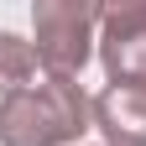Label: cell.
<instances>
[{"label":"cell","instance_id":"277c9868","mask_svg":"<svg viewBox=\"0 0 146 146\" xmlns=\"http://www.w3.org/2000/svg\"><path fill=\"white\" fill-rule=\"evenodd\" d=\"M94 131L104 146H146V84H110L94 99Z\"/></svg>","mask_w":146,"mask_h":146},{"label":"cell","instance_id":"3957f363","mask_svg":"<svg viewBox=\"0 0 146 146\" xmlns=\"http://www.w3.org/2000/svg\"><path fill=\"white\" fill-rule=\"evenodd\" d=\"M99 63L110 84H146V5H104Z\"/></svg>","mask_w":146,"mask_h":146},{"label":"cell","instance_id":"7a4b0ae2","mask_svg":"<svg viewBox=\"0 0 146 146\" xmlns=\"http://www.w3.org/2000/svg\"><path fill=\"white\" fill-rule=\"evenodd\" d=\"M104 21V5L94 0H36L31 31H36V63L52 78H78L89 52H94V26Z\"/></svg>","mask_w":146,"mask_h":146},{"label":"cell","instance_id":"5b68a950","mask_svg":"<svg viewBox=\"0 0 146 146\" xmlns=\"http://www.w3.org/2000/svg\"><path fill=\"white\" fill-rule=\"evenodd\" d=\"M36 47L21 42L16 31H0V94H16V89H26L36 78Z\"/></svg>","mask_w":146,"mask_h":146},{"label":"cell","instance_id":"6da1fadb","mask_svg":"<svg viewBox=\"0 0 146 146\" xmlns=\"http://www.w3.org/2000/svg\"><path fill=\"white\" fill-rule=\"evenodd\" d=\"M94 125V99L78 89V78H47L26 84L0 99V146H78V136Z\"/></svg>","mask_w":146,"mask_h":146}]
</instances>
